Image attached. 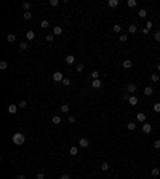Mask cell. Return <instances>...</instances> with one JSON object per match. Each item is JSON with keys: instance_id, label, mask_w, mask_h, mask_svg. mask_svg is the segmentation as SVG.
<instances>
[{"instance_id": "6da1fadb", "label": "cell", "mask_w": 160, "mask_h": 179, "mask_svg": "<svg viewBox=\"0 0 160 179\" xmlns=\"http://www.w3.org/2000/svg\"><path fill=\"white\" fill-rule=\"evenodd\" d=\"M11 141H13V144H16V146H22V144L26 142V137H24L22 133H15L13 137H11Z\"/></svg>"}, {"instance_id": "7a4b0ae2", "label": "cell", "mask_w": 160, "mask_h": 179, "mask_svg": "<svg viewBox=\"0 0 160 179\" xmlns=\"http://www.w3.org/2000/svg\"><path fill=\"white\" fill-rule=\"evenodd\" d=\"M90 146V141L86 139V137H82V139H79V147H83V149H86Z\"/></svg>"}, {"instance_id": "3957f363", "label": "cell", "mask_w": 160, "mask_h": 179, "mask_svg": "<svg viewBox=\"0 0 160 179\" xmlns=\"http://www.w3.org/2000/svg\"><path fill=\"white\" fill-rule=\"evenodd\" d=\"M125 91L130 93V95H133L134 91H136V85H134V83H128L127 86H125Z\"/></svg>"}, {"instance_id": "277c9868", "label": "cell", "mask_w": 160, "mask_h": 179, "mask_svg": "<svg viewBox=\"0 0 160 179\" xmlns=\"http://www.w3.org/2000/svg\"><path fill=\"white\" fill-rule=\"evenodd\" d=\"M53 80H54V82H63L64 75L61 74V72H54V74H53Z\"/></svg>"}, {"instance_id": "5b68a950", "label": "cell", "mask_w": 160, "mask_h": 179, "mask_svg": "<svg viewBox=\"0 0 160 179\" xmlns=\"http://www.w3.org/2000/svg\"><path fill=\"white\" fill-rule=\"evenodd\" d=\"M150 131H152V126H150V123H143V133L149 134Z\"/></svg>"}, {"instance_id": "8992f818", "label": "cell", "mask_w": 160, "mask_h": 179, "mask_svg": "<svg viewBox=\"0 0 160 179\" xmlns=\"http://www.w3.org/2000/svg\"><path fill=\"white\" fill-rule=\"evenodd\" d=\"M136 120H138L139 123H146V114H143V112H139L138 115H136Z\"/></svg>"}, {"instance_id": "52a82bcc", "label": "cell", "mask_w": 160, "mask_h": 179, "mask_svg": "<svg viewBox=\"0 0 160 179\" xmlns=\"http://www.w3.org/2000/svg\"><path fill=\"white\" fill-rule=\"evenodd\" d=\"M18 112V104H10L8 105V114H16Z\"/></svg>"}, {"instance_id": "ba28073f", "label": "cell", "mask_w": 160, "mask_h": 179, "mask_svg": "<svg viewBox=\"0 0 160 179\" xmlns=\"http://www.w3.org/2000/svg\"><path fill=\"white\" fill-rule=\"evenodd\" d=\"M91 86H93V88H101L102 86V82L99 79H96V80H93V82H91Z\"/></svg>"}, {"instance_id": "9c48e42d", "label": "cell", "mask_w": 160, "mask_h": 179, "mask_svg": "<svg viewBox=\"0 0 160 179\" xmlns=\"http://www.w3.org/2000/svg\"><path fill=\"white\" fill-rule=\"evenodd\" d=\"M61 34H63V27L61 26L53 27V35H61Z\"/></svg>"}, {"instance_id": "30bf717a", "label": "cell", "mask_w": 160, "mask_h": 179, "mask_svg": "<svg viewBox=\"0 0 160 179\" xmlns=\"http://www.w3.org/2000/svg\"><path fill=\"white\" fill-rule=\"evenodd\" d=\"M26 38L27 40H34V38H35V32L34 31H27L26 32Z\"/></svg>"}, {"instance_id": "8fae6325", "label": "cell", "mask_w": 160, "mask_h": 179, "mask_svg": "<svg viewBox=\"0 0 160 179\" xmlns=\"http://www.w3.org/2000/svg\"><path fill=\"white\" fill-rule=\"evenodd\" d=\"M74 63H75L74 54H67V56H66V64H74Z\"/></svg>"}, {"instance_id": "7c38bea8", "label": "cell", "mask_w": 160, "mask_h": 179, "mask_svg": "<svg viewBox=\"0 0 160 179\" xmlns=\"http://www.w3.org/2000/svg\"><path fill=\"white\" fill-rule=\"evenodd\" d=\"M69 153L72 155V157H75V155L79 153V147H77V146H72V147L69 149Z\"/></svg>"}, {"instance_id": "4fadbf2b", "label": "cell", "mask_w": 160, "mask_h": 179, "mask_svg": "<svg viewBox=\"0 0 160 179\" xmlns=\"http://www.w3.org/2000/svg\"><path fill=\"white\" fill-rule=\"evenodd\" d=\"M122 66H123V69H131V66H133V63H131L130 59H125Z\"/></svg>"}, {"instance_id": "5bb4252c", "label": "cell", "mask_w": 160, "mask_h": 179, "mask_svg": "<svg viewBox=\"0 0 160 179\" xmlns=\"http://www.w3.org/2000/svg\"><path fill=\"white\" fill-rule=\"evenodd\" d=\"M107 5L111 6V8H117V6H118V0H109V2H107Z\"/></svg>"}, {"instance_id": "9a60e30c", "label": "cell", "mask_w": 160, "mask_h": 179, "mask_svg": "<svg viewBox=\"0 0 160 179\" xmlns=\"http://www.w3.org/2000/svg\"><path fill=\"white\" fill-rule=\"evenodd\" d=\"M136 31H138L136 24H130V26H128V32H130V34H136Z\"/></svg>"}, {"instance_id": "2e32d148", "label": "cell", "mask_w": 160, "mask_h": 179, "mask_svg": "<svg viewBox=\"0 0 160 179\" xmlns=\"http://www.w3.org/2000/svg\"><path fill=\"white\" fill-rule=\"evenodd\" d=\"M31 8H32V5L29 2H24V3H22V10L24 11H31Z\"/></svg>"}, {"instance_id": "e0dca14e", "label": "cell", "mask_w": 160, "mask_h": 179, "mask_svg": "<svg viewBox=\"0 0 160 179\" xmlns=\"http://www.w3.org/2000/svg\"><path fill=\"white\" fill-rule=\"evenodd\" d=\"M51 121H53L54 125H59V123H61V115H54L53 118H51Z\"/></svg>"}, {"instance_id": "ac0fdd59", "label": "cell", "mask_w": 160, "mask_h": 179, "mask_svg": "<svg viewBox=\"0 0 160 179\" xmlns=\"http://www.w3.org/2000/svg\"><path fill=\"white\" fill-rule=\"evenodd\" d=\"M152 93H154V90L150 88V86H146V88H144V95L146 96H150Z\"/></svg>"}, {"instance_id": "d6986e66", "label": "cell", "mask_w": 160, "mask_h": 179, "mask_svg": "<svg viewBox=\"0 0 160 179\" xmlns=\"http://www.w3.org/2000/svg\"><path fill=\"white\" fill-rule=\"evenodd\" d=\"M127 130H130V131H133V130H136V123L134 121H130L127 125Z\"/></svg>"}, {"instance_id": "ffe728a7", "label": "cell", "mask_w": 160, "mask_h": 179, "mask_svg": "<svg viewBox=\"0 0 160 179\" xmlns=\"http://www.w3.org/2000/svg\"><path fill=\"white\" fill-rule=\"evenodd\" d=\"M22 18H24L26 21H29V19L32 18V13H31V11H24V13H22Z\"/></svg>"}, {"instance_id": "44dd1931", "label": "cell", "mask_w": 160, "mask_h": 179, "mask_svg": "<svg viewBox=\"0 0 160 179\" xmlns=\"http://www.w3.org/2000/svg\"><path fill=\"white\" fill-rule=\"evenodd\" d=\"M6 40H8L10 43H13L16 40V35H15V34H8V35H6Z\"/></svg>"}, {"instance_id": "7402d4cb", "label": "cell", "mask_w": 160, "mask_h": 179, "mask_svg": "<svg viewBox=\"0 0 160 179\" xmlns=\"http://www.w3.org/2000/svg\"><path fill=\"white\" fill-rule=\"evenodd\" d=\"M150 174H152L154 178H157V176L160 174V169L159 168H152V169H150Z\"/></svg>"}, {"instance_id": "603a6c76", "label": "cell", "mask_w": 160, "mask_h": 179, "mask_svg": "<svg viewBox=\"0 0 160 179\" xmlns=\"http://www.w3.org/2000/svg\"><path fill=\"white\" fill-rule=\"evenodd\" d=\"M128 102H130V104H131V105H136V104H138V98H136V96H131Z\"/></svg>"}, {"instance_id": "cb8c5ba5", "label": "cell", "mask_w": 160, "mask_h": 179, "mask_svg": "<svg viewBox=\"0 0 160 179\" xmlns=\"http://www.w3.org/2000/svg\"><path fill=\"white\" fill-rule=\"evenodd\" d=\"M67 112H69V105L63 104V105H61V114H67Z\"/></svg>"}, {"instance_id": "d4e9b609", "label": "cell", "mask_w": 160, "mask_h": 179, "mask_svg": "<svg viewBox=\"0 0 160 179\" xmlns=\"http://www.w3.org/2000/svg\"><path fill=\"white\" fill-rule=\"evenodd\" d=\"M109 168H111V165L107 163V162H104V163L101 165V169H102V171H107V169H109Z\"/></svg>"}, {"instance_id": "484cf974", "label": "cell", "mask_w": 160, "mask_h": 179, "mask_svg": "<svg viewBox=\"0 0 160 179\" xmlns=\"http://www.w3.org/2000/svg\"><path fill=\"white\" fill-rule=\"evenodd\" d=\"M127 5L130 6V8H134V6H136V0H128Z\"/></svg>"}, {"instance_id": "4316f807", "label": "cell", "mask_w": 160, "mask_h": 179, "mask_svg": "<svg viewBox=\"0 0 160 179\" xmlns=\"http://www.w3.org/2000/svg\"><path fill=\"white\" fill-rule=\"evenodd\" d=\"M91 79H93V80L99 79V72H98V70H93V72H91Z\"/></svg>"}, {"instance_id": "83f0119b", "label": "cell", "mask_w": 160, "mask_h": 179, "mask_svg": "<svg viewBox=\"0 0 160 179\" xmlns=\"http://www.w3.org/2000/svg\"><path fill=\"white\" fill-rule=\"evenodd\" d=\"M6 67H8V63H6V61H0V69H2V70H5Z\"/></svg>"}, {"instance_id": "f1b7e54d", "label": "cell", "mask_w": 160, "mask_h": 179, "mask_svg": "<svg viewBox=\"0 0 160 179\" xmlns=\"http://www.w3.org/2000/svg\"><path fill=\"white\" fill-rule=\"evenodd\" d=\"M26 105H27V102H26V101H24V99H22V101H19V102H18V107H19V109H24V107H26Z\"/></svg>"}, {"instance_id": "f546056e", "label": "cell", "mask_w": 160, "mask_h": 179, "mask_svg": "<svg viewBox=\"0 0 160 179\" xmlns=\"http://www.w3.org/2000/svg\"><path fill=\"white\" fill-rule=\"evenodd\" d=\"M146 16H147V11L144 10V8H141L139 10V18H146Z\"/></svg>"}, {"instance_id": "4dcf8cb0", "label": "cell", "mask_w": 160, "mask_h": 179, "mask_svg": "<svg viewBox=\"0 0 160 179\" xmlns=\"http://www.w3.org/2000/svg\"><path fill=\"white\" fill-rule=\"evenodd\" d=\"M112 31H114V32H117V34H118V32L122 31V26H120V24H115V26L112 27Z\"/></svg>"}, {"instance_id": "1f68e13d", "label": "cell", "mask_w": 160, "mask_h": 179, "mask_svg": "<svg viewBox=\"0 0 160 179\" xmlns=\"http://www.w3.org/2000/svg\"><path fill=\"white\" fill-rule=\"evenodd\" d=\"M48 26H50V22H48V21H47V19H43V21H42V22H40V27H43V29H47V27H48Z\"/></svg>"}, {"instance_id": "d6a6232c", "label": "cell", "mask_w": 160, "mask_h": 179, "mask_svg": "<svg viewBox=\"0 0 160 179\" xmlns=\"http://www.w3.org/2000/svg\"><path fill=\"white\" fill-rule=\"evenodd\" d=\"M75 69H77V72H82V70L85 69V64H77V66H75Z\"/></svg>"}, {"instance_id": "836d02e7", "label": "cell", "mask_w": 160, "mask_h": 179, "mask_svg": "<svg viewBox=\"0 0 160 179\" xmlns=\"http://www.w3.org/2000/svg\"><path fill=\"white\" fill-rule=\"evenodd\" d=\"M118 40H120V42H127V40H128V35H127V34H122V35L118 37Z\"/></svg>"}, {"instance_id": "e575fe53", "label": "cell", "mask_w": 160, "mask_h": 179, "mask_svg": "<svg viewBox=\"0 0 160 179\" xmlns=\"http://www.w3.org/2000/svg\"><path fill=\"white\" fill-rule=\"evenodd\" d=\"M27 47H29L27 42H21V43H19V48H21V50H27Z\"/></svg>"}, {"instance_id": "d590c367", "label": "cell", "mask_w": 160, "mask_h": 179, "mask_svg": "<svg viewBox=\"0 0 160 179\" xmlns=\"http://www.w3.org/2000/svg\"><path fill=\"white\" fill-rule=\"evenodd\" d=\"M45 38H47V42H53V40H54V35H53V34H48Z\"/></svg>"}, {"instance_id": "8d00e7d4", "label": "cell", "mask_w": 160, "mask_h": 179, "mask_svg": "<svg viewBox=\"0 0 160 179\" xmlns=\"http://www.w3.org/2000/svg\"><path fill=\"white\" fill-rule=\"evenodd\" d=\"M154 38H155V42H160V31H157L154 34Z\"/></svg>"}, {"instance_id": "74e56055", "label": "cell", "mask_w": 160, "mask_h": 179, "mask_svg": "<svg viewBox=\"0 0 160 179\" xmlns=\"http://www.w3.org/2000/svg\"><path fill=\"white\" fill-rule=\"evenodd\" d=\"M152 26H154V24H152V21H147V22H146V29H147V31H150V29H152Z\"/></svg>"}, {"instance_id": "f35d334b", "label": "cell", "mask_w": 160, "mask_h": 179, "mask_svg": "<svg viewBox=\"0 0 160 179\" xmlns=\"http://www.w3.org/2000/svg\"><path fill=\"white\" fill-rule=\"evenodd\" d=\"M150 79H152V82H159V79H160V77H159L157 74H152V75H150Z\"/></svg>"}, {"instance_id": "ab89813d", "label": "cell", "mask_w": 160, "mask_h": 179, "mask_svg": "<svg viewBox=\"0 0 160 179\" xmlns=\"http://www.w3.org/2000/svg\"><path fill=\"white\" fill-rule=\"evenodd\" d=\"M70 83H72V82H70L69 79H64V80H63V85H64V86H69Z\"/></svg>"}, {"instance_id": "60d3db41", "label": "cell", "mask_w": 160, "mask_h": 179, "mask_svg": "<svg viewBox=\"0 0 160 179\" xmlns=\"http://www.w3.org/2000/svg\"><path fill=\"white\" fill-rule=\"evenodd\" d=\"M130 98H131V96H130V93H127V91H125V95H123V101H130Z\"/></svg>"}, {"instance_id": "b9f144b4", "label": "cell", "mask_w": 160, "mask_h": 179, "mask_svg": "<svg viewBox=\"0 0 160 179\" xmlns=\"http://www.w3.org/2000/svg\"><path fill=\"white\" fill-rule=\"evenodd\" d=\"M154 111H155V112H160V102L154 104Z\"/></svg>"}, {"instance_id": "7bdbcfd3", "label": "cell", "mask_w": 160, "mask_h": 179, "mask_svg": "<svg viewBox=\"0 0 160 179\" xmlns=\"http://www.w3.org/2000/svg\"><path fill=\"white\" fill-rule=\"evenodd\" d=\"M69 121H70V123H75V121H77V118H75L74 115H69Z\"/></svg>"}, {"instance_id": "ee69618b", "label": "cell", "mask_w": 160, "mask_h": 179, "mask_svg": "<svg viewBox=\"0 0 160 179\" xmlns=\"http://www.w3.org/2000/svg\"><path fill=\"white\" fill-rule=\"evenodd\" d=\"M35 179H45V174H43V173H38L37 176H35Z\"/></svg>"}, {"instance_id": "f6af8a7d", "label": "cell", "mask_w": 160, "mask_h": 179, "mask_svg": "<svg viewBox=\"0 0 160 179\" xmlns=\"http://www.w3.org/2000/svg\"><path fill=\"white\" fill-rule=\"evenodd\" d=\"M154 147H155V149H160V139H159V141H155V142H154Z\"/></svg>"}, {"instance_id": "bcb514c9", "label": "cell", "mask_w": 160, "mask_h": 179, "mask_svg": "<svg viewBox=\"0 0 160 179\" xmlns=\"http://www.w3.org/2000/svg\"><path fill=\"white\" fill-rule=\"evenodd\" d=\"M58 3H59L58 0H51V2H50V5H51V6H56V5H58Z\"/></svg>"}, {"instance_id": "7dc6e473", "label": "cell", "mask_w": 160, "mask_h": 179, "mask_svg": "<svg viewBox=\"0 0 160 179\" xmlns=\"http://www.w3.org/2000/svg\"><path fill=\"white\" fill-rule=\"evenodd\" d=\"M61 179H70V176H69V174H63V176H61Z\"/></svg>"}, {"instance_id": "c3c4849f", "label": "cell", "mask_w": 160, "mask_h": 179, "mask_svg": "<svg viewBox=\"0 0 160 179\" xmlns=\"http://www.w3.org/2000/svg\"><path fill=\"white\" fill-rule=\"evenodd\" d=\"M16 179H26V176H24V174H19V176H18Z\"/></svg>"}, {"instance_id": "681fc988", "label": "cell", "mask_w": 160, "mask_h": 179, "mask_svg": "<svg viewBox=\"0 0 160 179\" xmlns=\"http://www.w3.org/2000/svg\"><path fill=\"white\" fill-rule=\"evenodd\" d=\"M157 69H159V72H160V64H159V66H157Z\"/></svg>"}]
</instances>
